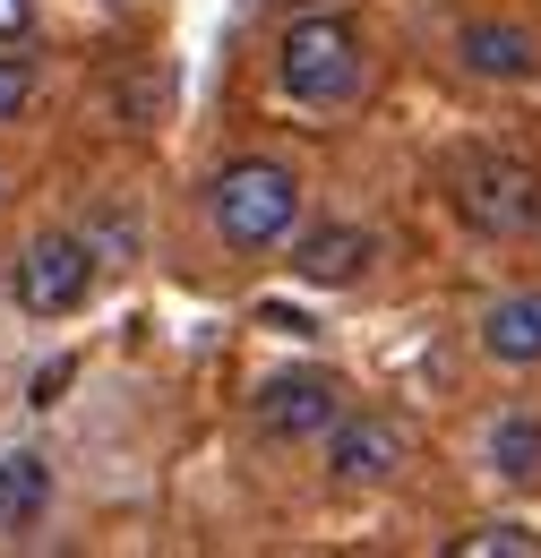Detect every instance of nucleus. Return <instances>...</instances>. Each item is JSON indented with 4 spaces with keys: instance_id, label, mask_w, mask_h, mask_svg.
<instances>
[{
    "instance_id": "obj_11",
    "label": "nucleus",
    "mask_w": 541,
    "mask_h": 558,
    "mask_svg": "<svg viewBox=\"0 0 541 558\" xmlns=\"http://www.w3.org/2000/svg\"><path fill=\"white\" fill-rule=\"evenodd\" d=\"M481 456H490V473L498 482H541V413H498L490 421V438H481Z\"/></svg>"
},
{
    "instance_id": "obj_3",
    "label": "nucleus",
    "mask_w": 541,
    "mask_h": 558,
    "mask_svg": "<svg viewBox=\"0 0 541 558\" xmlns=\"http://www.w3.org/2000/svg\"><path fill=\"white\" fill-rule=\"evenodd\" d=\"M447 198L481 241H541V163L507 155V146H473L447 163Z\"/></svg>"
},
{
    "instance_id": "obj_6",
    "label": "nucleus",
    "mask_w": 541,
    "mask_h": 558,
    "mask_svg": "<svg viewBox=\"0 0 541 558\" xmlns=\"http://www.w3.org/2000/svg\"><path fill=\"white\" fill-rule=\"evenodd\" d=\"M344 404H352V396H344L336 369H275L267 387L250 396V421H259L267 447H310V438L336 429Z\"/></svg>"
},
{
    "instance_id": "obj_1",
    "label": "nucleus",
    "mask_w": 541,
    "mask_h": 558,
    "mask_svg": "<svg viewBox=\"0 0 541 558\" xmlns=\"http://www.w3.org/2000/svg\"><path fill=\"white\" fill-rule=\"evenodd\" d=\"M275 95L301 104V112L361 104V95H370V35H361L352 17H336V9L292 17V26L275 35Z\"/></svg>"
},
{
    "instance_id": "obj_10",
    "label": "nucleus",
    "mask_w": 541,
    "mask_h": 558,
    "mask_svg": "<svg viewBox=\"0 0 541 558\" xmlns=\"http://www.w3.org/2000/svg\"><path fill=\"white\" fill-rule=\"evenodd\" d=\"M52 507V464L35 447H9L0 456V533H35Z\"/></svg>"
},
{
    "instance_id": "obj_14",
    "label": "nucleus",
    "mask_w": 541,
    "mask_h": 558,
    "mask_svg": "<svg viewBox=\"0 0 541 558\" xmlns=\"http://www.w3.org/2000/svg\"><path fill=\"white\" fill-rule=\"evenodd\" d=\"M26 17H35V0H0V44H9V35H26Z\"/></svg>"
},
{
    "instance_id": "obj_7",
    "label": "nucleus",
    "mask_w": 541,
    "mask_h": 558,
    "mask_svg": "<svg viewBox=\"0 0 541 558\" xmlns=\"http://www.w3.org/2000/svg\"><path fill=\"white\" fill-rule=\"evenodd\" d=\"M456 61L481 86H533L541 77V35L525 17H465L456 26Z\"/></svg>"
},
{
    "instance_id": "obj_5",
    "label": "nucleus",
    "mask_w": 541,
    "mask_h": 558,
    "mask_svg": "<svg viewBox=\"0 0 541 558\" xmlns=\"http://www.w3.org/2000/svg\"><path fill=\"white\" fill-rule=\"evenodd\" d=\"M95 258H104V250H95L86 232H61V223H52V232H35V241L9 258V301H17L26 318H69V310L95 292Z\"/></svg>"
},
{
    "instance_id": "obj_13",
    "label": "nucleus",
    "mask_w": 541,
    "mask_h": 558,
    "mask_svg": "<svg viewBox=\"0 0 541 558\" xmlns=\"http://www.w3.org/2000/svg\"><path fill=\"white\" fill-rule=\"evenodd\" d=\"M35 104V61L26 52H0V121H17Z\"/></svg>"
},
{
    "instance_id": "obj_9",
    "label": "nucleus",
    "mask_w": 541,
    "mask_h": 558,
    "mask_svg": "<svg viewBox=\"0 0 541 558\" xmlns=\"http://www.w3.org/2000/svg\"><path fill=\"white\" fill-rule=\"evenodd\" d=\"M473 344L490 352L498 369H533V361H541V283H533V292H498V301L481 310Z\"/></svg>"
},
{
    "instance_id": "obj_2",
    "label": "nucleus",
    "mask_w": 541,
    "mask_h": 558,
    "mask_svg": "<svg viewBox=\"0 0 541 558\" xmlns=\"http://www.w3.org/2000/svg\"><path fill=\"white\" fill-rule=\"evenodd\" d=\"M301 215H310V190H301V172L275 163V155H232V163L206 181V223H215V241L241 250V258L284 250V241L301 232Z\"/></svg>"
},
{
    "instance_id": "obj_4",
    "label": "nucleus",
    "mask_w": 541,
    "mask_h": 558,
    "mask_svg": "<svg viewBox=\"0 0 541 558\" xmlns=\"http://www.w3.org/2000/svg\"><path fill=\"white\" fill-rule=\"evenodd\" d=\"M318 456H327V489L361 498V489H387L412 464V429L396 413H378V404H344L336 429L318 438Z\"/></svg>"
},
{
    "instance_id": "obj_12",
    "label": "nucleus",
    "mask_w": 541,
    "mask_h": 558,
    "mask_svg": "<svg viewBox=\"0 0 541 558\" xmlns=\"http://www.w3.org/2000/svg\"><path fill=\"white\" fill-rule=\"evenodd\" d=\"M447 550L456 558H541V533L533 524H481V533H456Z\"/></svg>"
},
{
    "instance_id": "obj_8",
    "label": "nucleus",
    "mask_w": 541,
    "mask_h": 558,
    "mask_svg": "<svg viewBox=\"0 0 541 558\" xmlns=\"http://www.w3.org/2000/svg\"><path fill=\"white\" fill-rule=\"evenodd\" d=\"M378 267V232L370 223H301L292 232V276L318 283V292H344Z\"/></svg>"
}]
</instances>
